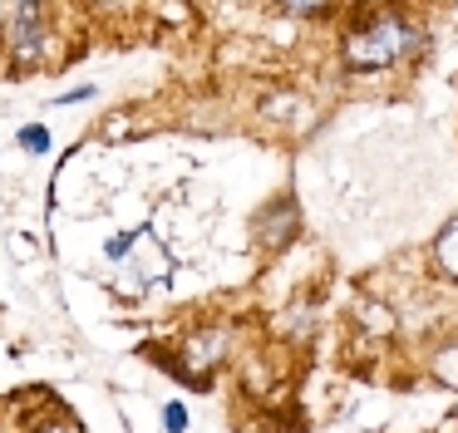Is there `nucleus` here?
Wrapping results in <instances>:
<instances>
[{
    "instance_id": "nucleus-1",
    "label": "nucleus",
    "mask_w": 458,
    "mask_h": 433,
    "mask_svg": "<svg viewBox=\"0 0 458 433\" xmlns=\"http://www.w3.org/2000/svg\"><path fill=\"white\" fill-rule=\"evenodd\" d=\"M409 45H414V35H409L404 20H399V15H379L375 25L355 30V35L345 39V64L350 69H385V64H394Z\"/></svg>"
},
{
    "instance_id": "nucleus-2",
    "label": "nucleus",
    "mask_w": 458,
    "mask_h": 433,
    "mask_svg": "<svg viewBox=\"0 0 458 433\" xmlns=\"http://www.w3.org/2000/svg\"><path fill=\"white\" fill-rule=\"evenodd\" d=\"M11 49L21 64H35L45 49V15H40V0H21V10H15L11 20Z\"/></svg>"
},
{
    "instance_id": "nucleus-3",
    "label": "nucleus",
    "mask_w": 458,
    "mask_h": 433,
    "mask_svg": "<svg viewBox=\"0 0 458 433\" xmlns=\"http://www.w3.org/2000/svg\"><path fill=\"white\" fill-rule=\"evenodd\" d=\"M434 256H438V266H444L448 276H458V216H454V222L444 226V236H438Z\"/></svg>"
},
{
    "instance_id": "nucleus-4",
    "label": "nucleus",
    "mask_w": 458,
    "mask_h": 433,
    "mask_svg": "<svg viewBox=\"0 0 458 433\" xmlns=\"http://www.w3.org/2000/svg\"><path fill=\"white\" fill-rule=\"evenodd\" d=\"M21 143H25V153H45V148H50V133H45V128H25Z\"/></svg>"
},
{
    "instance_id": "nucleus-5",
    "label": "nucleus",
    "mask_w": 458,
    "mask_h": 433,
    "mask_svg": "<svg viewBox=\"0 0 458 433\" xmlns=\"http://www.w3.org/2000/svg\"><path fill=\"white\" fill-rule=\"evenodd\" d=\"M281 10H291V15H310V10H326L330 0H276Z\"/></svg>"
},
{
    "instance_id": "nucleus-6",
    "label": "nucleus",
    "mask_w": 458,
    "mask_h": 433,
    "mask_svg": "<svg viewBox=\"0 0 458 433\" xmlns=\"http://www.w3.org/2000/svg\"><path fill=\"white\" fill-rule=\"evenodd\" d=\"M182 423H188V419H182V409L173 403V409H168V429H173V433H182Z\"/></svg>"
},
{
    "instance_id": "nucleus-7",
    "label": "nucleus",
    "mask_w": 458,
    "mask_h": 433,
    "mask_svg": "<svg viewBox=\"0 0 458 433\" xmlns=\"http://www.w3.org/2000/svg\"><path fill=\"white\" fill-rule=\"evenodd\" d=\"M40 433H80V429H74V423H64V419H55V423H45Z\"/></svg>"
}]
</instances>
